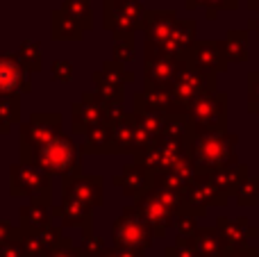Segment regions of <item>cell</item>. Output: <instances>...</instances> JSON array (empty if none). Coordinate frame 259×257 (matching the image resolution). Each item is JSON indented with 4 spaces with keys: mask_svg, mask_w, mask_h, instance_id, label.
<instances>
[{
    "mask_svg": "<svg viewBox=\"0 0 259 257\" xmlns=\"http://www.w3.org/2000/svg\"><path fill=\"white\" fill-rule=\"evenodd\" d=\"M18 82V71L7 62H0V89H9Z\"/></svg>",
    "mask_w": 259,
    "mask_h": 257,
    "instance_id": "obj_1",
    "label": "cell"
}]
</instances>
